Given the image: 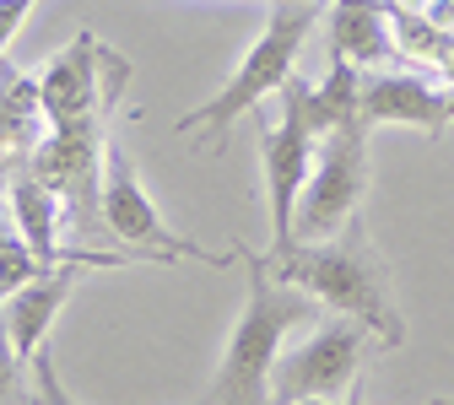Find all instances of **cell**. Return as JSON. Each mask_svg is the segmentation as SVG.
Here are the masks:
<instances>
[{"label": "cell", "mask_w": 454, "mask_h": 405, "mask_svg": "<svg viewBox=\"0 0 454 405\" xmlns=\"http://www.w3.org/2000/svg\"><path fill=\"white\" fill-rule=\"evenodd\" d=\"M130 82V60L125 54L103 49L92 33L71 38L38 76V103L49 113V130H66V125H87L103 120L108 103L125 92Z\"/></svg>", "instance_id": "cell-6"}, {"label": "cell", "mask_w": 454, "mask_h": 405, "mask_svg": "<svg viewBox=\"0 0 454 405\" xmlns=\"http://www.w3.org/2000/svg\"><path fill=\"white\" fill-rule=\"evenodd\" d=\"M22 233H17V216H6V211H0V249H6V244H17Z\"/></svg>", "instance_id": "cell-16"}, {"label": "cell", "mask_w": 454, "mask_h": 405, "mask_svg": "<svg viewBox=\"0 0 454 405\" xmlns=\"http://www.w3.org/2000/svg\"><path fill=\"white\" fill-rule=\"evenodd\" d=\"M427 405H454V400H427Z\"/></svg>", "instance_id": "cell-18"}, {"label": "cell", "mask_w": 454, "mask_h": 405, "mask_svg": "<svg viewBox=\"0 0 454 405\" xmlns=\"http://www.w3.org/2000/svg\"><path fill=\"white\" fill-rule=\"evenodd\" d=\"M27 6H33V0H0V66H6V43L17 38V27H22Z\"/></svg>", "instance_id": "cell-15"}, {"label": "cell", "mask_w": 454, "mask_h": 405, "mask_svg": "<svg viewBox=\"0 0 454 405\" xmlns=\"http://www.w3.org/2000/svg\"><path fill=\"white\" fill-rule=\"evenodd\" d=\"M314 6L309 0H281V6L265 17V33L254 38V49L244 54V66L227 76V87L211 97V103H200V108H190L184 120L174 125L179 136H190V130H206V146H211V157L227 146V130H233L244 113L260 103V97H270V92H281L298 71V49H303V38L314 33Z\"/></svg>", "instance_id": "cell-3"}, {"label": "cell", "mask_w": 454, "mask_h": 405, "mask_svg": "<svg viewBox=\"0 0 454 405\" xmlns=\"http://www.w3.org/2000/svg\"><path fill=\"white\" fill-rule=\"evenodd\" d=\"M363 195H368V125H340L319 141L309 190L298 200V222L293 238L298 244H325L335 233H347V222L363 216Z\"/></svg>", "instance_id": "cell-5"}, {"label": "cell", "mask_w": 454, "mask_h": 405, "mask_svg": "<svg viewBox=\"0 0 454 405\" xmlns=\"http://www.w3.org/2000/svg\"><path fill=\"white\" fill-rule=\"evenodd\" d=\"M330 60H347L363 76L389 66V60H401L389 0H335V12H330Z\"/></svg>", "instance_id": "cell-11"}, {"label": "cell", "mask_w": 454, "mask_h": 405, "mask_svg": "<svg viewBox=\"0 0 454 405\" xmlns=\"http://www.w3.org/2000/svg\"><path fill=\"white\" fill-rule=\"evenodd\" d=\"M12 216H17V233L22 244L38 254L43 270L66 265V249H60V200H54L33 173H22V179L12 184Z\"/></svg>", "instance_id": "cell-12"}, {"label": "cell", "mask_w": 454, "mask_h": 405, "mask_svg": "<svg viewBox=\"0 0 454 405\" xmlns=\"http://www.w3.org/2000/svg\"><path fill=\"white\" fill-rule=\"evenodd\" d=\"M49 141V113L38 103V82L17 66H0V190H12Z\"/></svg>", "instance_id": "cell-10"}, {"label": "cell", "mask_w": 454, "mask_h": 405, "mask_svg": "<svg viewBox=\"0 0 454 405\" xmlns=\"http://www.w3.org/2000/svg\"><path fill=\"white\" fill-rule=\"evenodd\" d=\"M319 141L325 136L314 130L309 108H303V76H293L287 87H281V120L260 125V162H265V195H270V249H265V260H281L298 244L293 222H298V200L309 190Z\"/></svg>", "instance_id": "cell-4"}, {"label": "cell", "mask_w": 454, "mask_h": 405, "mask_svg": "<svg viewBox=\"0 0 454 405\" xmlns=\"http://www.w3.org/2000/svg\"><path fill=\"white\" fill-rule=\"evenodd\" d=\"M298 405H347V400H298Z\"/></svg>", "instance_id": "cell-17"}, {"label": "cell", "mask_w": 454, "mask_h": 405, "mask_svg": "<svg viewBox=\"0 0 454 405\" xmlns=\"http://www.w3.org/2000/svg\"><path fill=\"white\" fill-rule=\"evenodd\" d=\"M33 405H76L60 384V373H54V352L43 346V352L33 357Z\"/></svg>", "instance_id": "cell-14"}, {"label": "cell", "mask_w": 454, "mask_h": 405, "mask_svg": "<svg viewBox=\"0 0 454 405\" xmlns=\"http://www.w3.org/2000/svg\"><path fill=\"white\" fill-rule=\"evenodd\" d=\"M276 281L287 286H303L314 303H325L330 314L363 324L368 335H379L389 352L406 340V319L395 308V292H389V265L368 233V222L352 216L347 233H335L325 244H293L281 260H260Z\"/></svg>", "instance_id": "cell-1"}, {"label": "cell", "mask_w": 454, "mask_h": 405, "mask_svg": "<svg viewBox=\"0 0 454 405\" xmlns=\"http://www.w3.org/2000/svg\"><path fill=\"white\" fill-rule=\"evenodd\" d=\"M363 373V324H325L270 373V405L347 400Z\"/></svg>", "instance_id": "cell-8"}, {"label": "cell", "mask_w": 454, "mask_h": 405, "mask_svg": "<svg viewBox=\"0 0 454 405\" xmlns=\"http://www.w3.org/2000/svg\"><path fill=\"white\" fill-rule=\"evenodd\" d=\"M309 6H319V0H309Z\"/></svg>", "instance_id": "cell-19"}, {"label": "cell", "mask_w": 454, "mask_h": 405, "mask_svg": "<svg viewBox=\"0 0 454 405\" xmlns=\"http://www.w3.org/2000/svg\"><path fill=\"white\" fill-rule=\"evenodd\" d=\"M363 125H417L438 136L449 125V87H433L422 76H395V71H368L363 97H357Z\"/></svg>", "instance_id": "cell-9"}, {"label": "cell", "mask_w": 454, "mask_h": 405, "mask_svg": "<svg viewBox=\"0 0 454 405\" xmlns=\"http://www.w3.org/2000/svg\"><path fill=\"white\" fill-rule=\"evenodd\" d=\"M98 206H103V227L108 238H120L125 249L136 254H152V260H211L206 249H195L190 238H179L152 206V195L141 190L136 179V162L125 146H103V190H98ZM211 265H227V260H211Z\"/></svg>", "instance_id": "cell-7"}, {"label": "cell", "mask_w": 454, "mask_h": 405, "mask_svg": "<svg viewBox=\"0 0 454 405\" xmlns=\"http://www.w3.org/2000/svg\"><path fill=\"white\" fill-rule=\"evenodd\" d=\"M27 368L17 357V346L6 335V324H0V405H33V389H27Z\"/></svg>", "instance_id": "cell-13"}, {"label": "cell", "mask_w": 454, "mask_h": 405, "mask_svg": "<svg viewBox=\"0 0 454 405\" xmlns=\"http://www.w3.org/2000/svg\"><path fill=\"white\" fill-rule=\"evenodd\" d=\"M314 298L303 286L276 281L254 254H249V298L244 314L227 335V352L216 362L211 389L200 405H270V373L281 362V340H287L303 319H314Z\"/></svg>", "instance_id": "cell-2"}]
</instances>
